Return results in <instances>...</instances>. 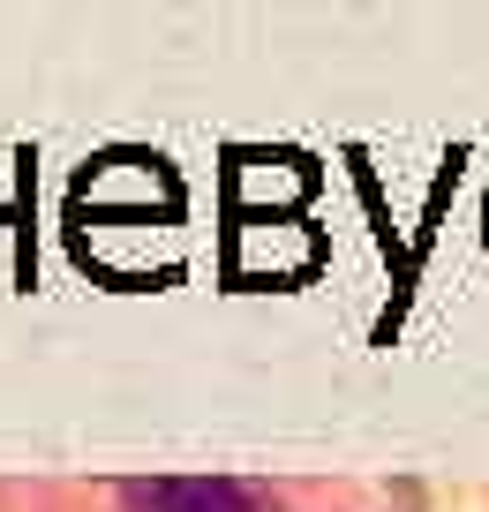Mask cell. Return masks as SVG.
Wrapping results in <instances>:
<instances>
[{"label": "cell", "mask_w": 489, "mask_h": 512, "mask_svg": "<svg viewBox=\"0 0 489 512\" xmlns=\"http://www.w3.org/2000/svg\"><path fill=\"white\" fill-rule=\"evenodd\" d=\"M121 505L128 512H264L256 490L234 475H128Z\"/></svg>", "instance_id": "6da1fadb"}]
</instances>
